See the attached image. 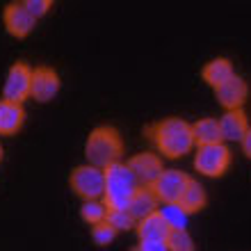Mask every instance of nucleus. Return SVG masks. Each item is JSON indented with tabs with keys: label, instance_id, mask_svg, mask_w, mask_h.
Masks as SVG:
<instances>
[{
	"label": "nucleus",
	"instance_id": "nucleus-1",
	"mask_svg": "<svg viewBox=\"0 0 251 251\" xmlns=\"http://www.w3.org/2000/svg\"><path fill=\"white\" fill-rule=\"evenodd\" d=\"M144 137L165 160H180L194 151L192 124L183 117H165L144 128Z\"/></svg>",
	"mask_w": 251,
	"mask_h": 251
},
{
	"label": "nucleus",
	"instance_id": "nucleus-2",
	"mask_svg": "<svg viewBox=\"0 0 251 251\" xmlns=\"http://www.w3.org/2000/svg\"><path fill=\"white\" fill-rule=\"evenodd\" d=\"M82 153H85L87 162L105 169L107 165H112L117 160H124V153H126L124 135H121V130L114 128V126L100 124L89 130Z\"/></svg>",
	"mask_w": 251,
	"mask_h": 251
},
{
	"label": "nucleus",
	"instance_id": "nucleus-3",
	"mask_svg": "<svg viewBox=\"0 0 251 251\" xmlns=\"http://www.w3.org/2000/svg\"><path fill=\"white\" fill-rule=\"evenodd\" d=\"M103 174H105V185H103L100 199L107 203V208H128L132 194L139 187V180L132 174V169L124 160H117L112 165H107Z\"/></svg>",
	"mask_w": 251,
	"mask_h": 251
},
{
	"label": "nucleus",
	"instance_id": "nucleus-4",
	"mask_svg": "<svg viewBox=\"0 0 251 251\" xmlns=\"http://www.w3.org/2000/svg\"><path fill=\"white\" fill-rule=\"evenodd\" d=\"M194 172L201 174L203 178H222L233 165V151L226 142L215 144H199L194 146Z\"/></svg>",
	"mask_w": 251,
	"mask_h": 251
},
{
	"label": "nucleus",
	"instance_id": "nucleus-5",
	"mask_svg": "<svg viewBox=\"0 0 251 251\" xmlns=\"http://www.w3.org/2000/svg\"><path fill=\"white\" fill-rule=\"evenodd\" d=\"M103 185H105V174L103 169L92 162L73 167L69 174V190L80 199H100L103 197Z\"/></svg>",
	"mask_w": 251,
	"mask_h": 251
},
{
	"label": "nucleus",
	"instance_id": "nucleus-6",
	"mask_svg": "<svg viewBox=\"0 0 251 251\" xmlns=\"http://www.w3.org/2000/svg\"><path fill=\"white\" fill-rule=\"evenodd\" d=\"M30 89H32V66L27 64L25 60H16L5 73L2 99L25 103L30 99Z\"/></svg>",
	"mask_w": 251,
	"mask_h": 251
},
{
	"label": "nucleus",
	"instance_id": "nucleus-7",
	"mask_svg": "<svg viewBox=\"0 0 251 251\" xmlns=\"http://www.w3.org/2000/svg\"><path fill=\"white\" fill-rule=\"evenodd\" d=\"M2 27L12 39H27L37 27V19L21 0H12L2 7Z\"/></svg>",
	"mask_w": 251,
	"mask_h": 251
},
{
	"label": "nucleus",
	"instance_id": "nucleus-8",
	"mask_svg": "<svg viewBox=\"0 0 251 251\" xmlns=\"http://www.w3.org/2000/svg\"><path fill=\"white\" fill-rule=\"evenodd\" d=\"M215 100L219 103L222 110H235V107H245L247 100L251 96V87L242 75L233 73L228 80H224L222 85H217L215 89Z\"/></svg>",
	"mask_w": 251,
	"mask_h": 251
},
{
	"label": "nucleus",
	"instance_id": "nucleus-9",
	"mask_svg": "<svg viewBox=\"0 0 251 251\" xmlns=\"http://www.w3.org/2000/svg\"><path fill=\"white\" fill-rule=\"evenodd\" d=\"M62 78L53 66L39 64L32 66V89H30V99L37 103H50V100L60 94Z\"/></svg>",
	"mask_w": 251,
	"mask_h": 251
},
{
	"label": "nucleus",
	"instance_id": "nucleus-10",
	"mask_svg": "<svg viewBox=\"0 0 251 251\" xmlns=\"http://www.w3.org/2000/svg\"><path fill=\"white\" fill-rule=\"evenodd\" d=\"M126 165L132 169V174L137 176L139 185H153L158 176L165 169V158L158 151H139L128 158Z\"/></svg>",
	"mask_w": 251,
	"mask_h": 251
},
{
	"label": "nucleus",
	"instance_id": "nucleus-11",
	"mask_svg": "<svg viewBox=\"0 0 251 251\" xmlns=\"http://www.w3.org/2000/svg\"><path fill=\"white\" fill-rule=\"evenodd\" d=\"M190 180L192 176L187 172H183V169H162V174L151 187L158 194L160 201L165 203V201H178Z\"/></svg>",
	"mask_w": 251,
	"mask_h": 251
},
{
	"label": "nucleus",
	"instance_id": "nucleus-12",
	"mask_svg": "<svg viewBox=\"0 0 251 251\" xmlns=\"http://www.w3.org/2000/svg\"><path fill=\"white\" fill-rule=\"evenodd\" d=\"M27 119L25 103L0 99V137H14L23 130Z\"/></svg>",
	"mask_w": 251,
	"mask_h": 251
},
{
	"label": "nucleus",
	"instance_id": "nucleus-13",
	"mask_svg": "<svg viewBox=\"0 0 251 251\" xmlns=\"http://www.w3.org/2000/svg\"><path fill=\"white\" fill-rule=\"evenodd\" d=\"M249 117H247L245 107H235V110H224L219 117V128H222V137L224 142H240L249 130Z\"/></svg>",
	"mask_w": 251,
	"mask_h": 251
},
{
	"label": "nucleus",
	"instance_id": "nucleus-14",
	"mask_svg": "<svg viewBox=\"0 0 251 251\" xmlns=\"http://www.w3.org/2000/svg\"><path fill=\"white\" fill-rule=\"evenodd\" d=\"M160 203H162V201L158 199V194L153 192L151 185H139L137 190H135V194H132L130 203H128V212L139 222V219L158 212Z\"/></svg>",
	"mask_w": 251,
	"mask_h": 251
},
{
	"label": "nucleus",
	"instance_id": "nucleus-15",
	"mask_svg": "<svg viewBox=\"0 0 251 251\" xmlns=\"http://www.w3.org/2000/svg\"><path fill=\"white\" fill-rule=\"evenodd\" d=\"M233 73H235V64H233L231 57H224V55L212 57V60H208L201 66V80H203L210 89H215V87L222 85L224 80H228Z\"/></svg>",
	"mask_w": 251,
	"mask_h": 251
},
{
	"label": "nucleus",
	"instance_id": "nucleus-16",
	"mask_svg": "<svg viewBox=\"0 0 251 251\" xmlns=\"http://www.w3.org/2000/svg\"><path fill=\"white\" fill-rule=\"evenodd\" d=\"M169 231H172V228L167 226V222L162 219L160 212H153V215L139 219L137 224H135V235H137V240H162V242H167Z\"/></svg>",
	"mask_w": 251,
	"mask_h": 251
},
{
	"label": "nucleus",
	"instance_id": "nucleus-17",
	"mask_svg": "<svg viewBox=\"0 0 251 251\" xmlns=\"http://www.w3.org/2000/svg\"><path fill=\"white\" fill-rule=\"evenodd\" d=\"M192 135H194V144L197 146L224 142L222 128H219V119H215V117H201V119L192 121Z\"/></svg>",
	"mask_w": 251,
	"mask_h": 251
},
{
	"label": "nucleus",
	"instance_id": "nucleus-18",
	"mask_svg": "<svg viewBox=\"0 0 251 251\" xmlns=\"http://www.w3.org/2000/svg\"><path fill=\"white\" fill-rule=\"evenodd\" d=\"M178 203L183 205L190 215H197V212L205 210V205H208V192H205V187L201 185L197 178H192L190 183H187L185 192H183V197L178 199Z\"/></svg>",
	"mask_w": 251,
	"mask_h": 251
},
{
	"label": "nucleus",
	"instance_id": "nucleus-19",
	"mask_svg": "<svg viewBox=\"0 0 251 251\" xmlns=\"http://www.w3.org/2000/svg\"><path fill=\"white\" fill-rule=\"evenodd\" d=\"M158 212L162 215V219L167 222L169 228H187L190 226V212L178 203V201H165V203H160Z\"/></svg>",
	"mask_w": 251,
	"mask_h": 251
},
{
	"label": "nucleus",
	"instance_id": "nucleus-20",
	"mask_svg": "<svg viewBox=\"0 0 251 251\" xmlns=\"http://www.w3.org/2000/svg\"><path fill=\"white\" fill-rule=\"evenodd\" d=\"M80 219L85 222L87 226H94L99 222H105L107 217V203L103 199H85L80 203Z\"/></svg>",
	"mask_w": 251,
	"mask_h": 251
},
{
	"label": "nucleus",
	"instance_id": "nucleus-21",
	"mask_svg": "<svg viewBox=\"0 0 251 251\" xmlns=\"http://www.w3.org/2000/svg\"><path fill=\"white\" fill-rule=\"evenodd\" d=\"M167 249L169 251H194L197 242L187 228H172L167 235Z\"/></svg>",
	"mask_w": 251,
	"mask_h": 251
},
{
	"label": "nucleus",
	"instance_id": "nucleus-22",
	"mask_svg": "<svg viewBox=\"0 0 251 251\" xmlns=\"http://www.w3.org/2000/svg\"><path fill=\"white\" fill-rule=\"evenodd\" d=\"M105 219L119 233L135 231V224H137V219H135L130 212H128V208H107V217Z\"/></svg>",
	"mask_w": 251,
	"mask_h": 251
},
{
	"label": "nucleus",
	"instance_id": "nucleus-23",
	"mask_svg": "<svg viewBox=\"0 0 251 251\" xmlns=\"http://www.w3.org/2000/svg\"><path fill=\"white\" fill-rule=\"evenodd\" d=\"M92 228V242L96 247H100V249H105V247H110L117 240V235H119V231L114 228L110 222H99V224H94V226H89Z\"/></svg>",
	"mask_w": 251,
	"mask_h": 251
},
{
	"label": "nucleus",
	"instance_id": "nucleus-24",
	"mask_svg": "<svg viewBox=\"0 0 251 251\" xmlns=\"http://www.w3.org/2000/svg\"><path fill=\"white\" fill-rule=\"evenodd\" d=\"M21 2L32 12V16L37 21L44 19V16H46V14L53 9V5H55V0H21Z\"/></svg>",
	"mask_w": 251,
	"mask_h": 251
},
{
	"label": "nucleus",
	"instance_id": "nucleus-25",
	"mask_svg": "<svg viewBox=\"0 0 251 251\" xmlns=\"http://www.w3.org/2000/svg\"><path fill=\"white\" fill-rule=\"evenodd\" d=\"M135 251H169L167 242L162 240H137V245L132 247Z\"/></svg>",
	"mask_w": 251,
	"mask_h": 251
},
{
	"label": "nucleus",
	"instance_id": "nucleus-26",
	"mask_svg": "<svg viewBox=\"0 0 251 251\" xmlns=\"http://www.w3.org/2000/svg\"><path fill=\"white\" fill-rule=\"evenodd\" d=\"M238 144H240V149H242V153H245V158L251 160V126H249V130L245 132V137L240 139Z\"/></svg>",
	"mask_w": 251,
	"mask_h": 251
},
{
	"label": "nucleus",
	"instance_id": "nucleus-27",
	"mask_svg": "<svg viewBox=\"0 0 251 251\" xmlns=\"http://www.w3.org/2000/svg\"><path fill=\"white\" fill-rule=\"evenodd\" d=\"M5 160V149H2V142H0V162Z\"/></svg>",
	"mask_w": 251,
	"mask_h": 251
}]
</instances>
